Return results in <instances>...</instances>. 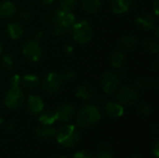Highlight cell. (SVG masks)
<instances>
[{"label":"cell","instance_id":"6da1fadb","mask_svg":"<svg viewBox=\"0 0 159 158\" xmlns=\"http://www.w3.org/2000/svg\"><path fill=\"white\" fill-rule=\"evenodd\" d=\"M47 20L53 25V34L56 36H64L67 34L76 21L73 12L64 11L61 8L50 12L47 16Z\"/></svg>","mask_w":159,"mask_h":158},{"label":"cell","instance_id":"7a4b0ae2","mask_svg":"<svg viewBox=\"0 0 159 158\" xmlns=\"http://www.w3.org/2000/svg\"><path fill=\"white\" fill-rule=\"evenodd\" d=\"M75 121L78 127L89 128L98 123L102 117L100 109L94 104H85L75 113Z\"/></svg>","mask_w":159,"mask_h":158},{"label":"cell","instance_id":"3957f363","mask_svg":"<svg viewBox=\"0 0 159 158\" xmlns=\"http://www.w3.org/2000/svg\"><path fill=\"white\" fill-rule=\"evenodd\" d=\"M56 140L59 144L65 148L74 147L81 138L79 129L75 125H64L56 131Z\"/></svg>","mask_w":159,"mask_h":158},{"label":"cell","instance_id":"277c9868","mask_svg":"<svg viewBox=\"0 0 159 158\" xmlns=\"http://www.w3.org/2000/svg\"><path fill=\"white\" fill-rule=\"evenodd\" d=\"M72 39L80 45H85L90 42L93 34L91 24L87 20H80L74 23L70 30Z\"/></svg>","mask_w":159,"mask_h":158},{"label":"cell","instance_id":"5b68a950","mask_svg":"<svg viewBox=\"0 0 159 158\" xmlns=\"http://www.w3.org/2000/svg\"><path fill=\"white\" fill-rule=\"evenodd\" d=\"M64 80L61 76V74L56 72L48 73L42 80V88L48 94L57 93L62 87Z\"/></svg>","mask_w":159,"mask_h":158},{"label":"cell","instance_id":"8992f818","mask_svg":"<svg viewBox=\"0 0 159 158\" xmlns=\"http://www.w3.org/2000/svg\"><path fill=\"white\" fill-rule=\"evenodd\" d=\"M24 101L25 97L21 88H10L4 98V103L6 107L11 110H17L20 108Z\"/></svg>","mask_w":159,"mask_h":158},{"label":"cell","instance_id":"52a82bcc","mask_svg":"<svg viewBox=\"0 0 159 158\" xmlns=\"http://www.w3.org/2000/svg\"><path fill=\"white\" fill-rule=\"evenodd\" d=\"M23 56L30 61L36 62L42 57V47L37 39L26 40L21 47Z\"/></svg>","mask_w":159,"mask_h":158},{"label":"cell","instance_id":"ba28073f","mask_svg":"<svg viewBox=\"0 0 159 158\" xmlns=\"http://www.w3.org/2000/svg\"><path fill=\"white\" fill-rule=\"evenodd\" d=\"M116 100L122 105H133L139 100V92L136 88L129 86H123L116 91Z\"/></svg>","mask_w":159,"mask_h":158},{"label":"cell","instance_id":"9c48e42d","mask_svg":"<svg viewBox=\"0 0 159 158\" xmlns=\"http://www.w3.org/2000/svg\"><path fill=\"white\" fill-rule=\"evenodd\" d=\"M120 79L116 73L107 71L102 74L101 77V86L103 92L107 95H111L116 91L119 88Z\"/></svg>","mask_w":159,"mask_h":158},{"label":"cell","instance_id":"30bf717a","mask_svg":"<svg viewBox=\"0 0 159 158\" xmlns=\"http://www.w3.org/2000/svg\"><path fill=\"white\" fill-rule=\"evenodd\" d=\"M56 119L61 123H68L70 122L75 115V107L68 102L61 103L55 112Z\"/></svg>","mask_w":159,"mask_h":158},{"label":"cell","instance_id":"8fae6325","mask_svg":"<svg viewBox=\"0 0 159 158\" xmlns=\"http://www.w3.org/2000/svg\"><path fill=\"white\" fill-rule=\"evenodd\" d=\"M157 16L153 13H145L135 19V24L138 29L143 31L153 30L157 26Z\"/></svg>","mask_w":159,"mask_h":158},{"label":"cell","instance_id":"7c38bea8","mask_svg":"<svg viewBox=\"0 0 159 158\" xmlns=\"http://www.w3.org/2000/svg\"><path fill=\"white\" fill-rule=\"evenodd\" d=\"M27 109L30 114L34 115H38L44 110V102L40 96L37 95H30L26 101Z\"/></svg>","mask_w":159,"mask_h":158},{"label":"cell","instance_id":"4fadbf2b","mask_svg":"<svg viewBox=\"0 0 159 158\" xmlns=\"http://www.w3.org/2000/svg\"><path fill=\"white\" fill-rule=\"evenodd\" d=\"M17 12L16 5L8 0L0 2V19L7 20L12 18Z\"/></svg>","mask_w":159,"mask_h":158},{"label":"cell","instance_id":"5bb4252c","mask_svg":"<svg viewBox=\"0 0 159 158\" xmlns=\"http://www.w3.org/2000/svg\"><path fill=\"white\" fill-rule=\"evenodd\" d=\"M40 80L37 75L34 74H27L21 77L20 88L26 90H34L38 88Z\"/></svg>","mask_w":159,"mask_h":158},{"label":"cell","instance_id":"9a60e30c","mask_svg":"<svg viewBox=\"0 0 159 158\" xmlns=\"http://www.w3.org/2000/svg\"><path fill=\"white\" fill-rule=\"evenodd\" d=\"M105 114L112 118H118L124 115V107L118 102H107L104 108Z\"/></svg>","mask_w":159,"mask_h":158},{"label":"cell","instance_id":"2e32d148","mask_svg":"<svg viewBox=\"0 0 159 158\" xmlns=\"http://www.w3.org/2000/svg\"><path fill=\"white\" fill-rule=\"evenodd\" d=\"M132 5V0H111L110 7L114 13L124 14L128 12Z\"/></svg>","mask_w":159,"mask_h":158},{"label":"cell","instance_id":"e0dca14e","mask_svg":"<svg viewBox=\"0 0 159 158\" xmlns=\"http://www.w3.org/2000/svg\"><path fill=\"white\" fill-rule=\"evenodd\" d=\"M23 33H24V28L18 21L9 22L7 25V34L8 37L13 40L20 38L23 35Z\"/></svg>","mask_w":159,"mask_h":158},{"label":"cell","instance_id":"ac0fdd59","mask_svg":"<svg viewBox=\"0 0 159 158\" xmlns=\"http://www.w3.org/2000/svg\"><path fill=\"white\" fill-rule=\"evenodd\" d=\"M125 61V55L123 51L120 48H116L112 51L110 58H109V62L110 65L113 68L116 69H120Z\"/></svg>","mask_w":159,"mask_h":158},{"label":"cell","instance_id":"d6986e66","mask_svg":"<svg viewBox=\"0 0 159 158\" xmlns=\"http://www.w3.org/2000/svg\"><path fill=\"white\" fill-rule=\"evenodd\" d=\"M138 37L134 34H125L120 39V47L125 50H133L138 46Z\"/></svg>","mask_w":159,"mask_h":158},{"label":"cell","instance_id":"ffe728a7","mask_svg":"<svg viewBox=\"0 0 159 158\" xmlns=\"http://www.w3.org/2000/svg\"><path fill=\"white\" fill-rule=\"evenodd\" d=\"M81 7L89 14H96L102 8L101 0H82Z\"/></svg>","mask_w":159,"mask_h":158},{"label":"cell","instance_id":"44dd1931","mask_svg":"<svg viewBox=\"0 0 159 158\" xmlns=\"http://www.w3.org/2000/svg\"><path fill=\"white\" fill-rule=\"evenodd\" d=\"M75 95L82 101H89L94 96V89L92 87L87 84H83L76 88Z\"/></svg>","mask_w":159,"mask_h":158},{"label":"cell","instance_id":"7402d4cb","mask_svg":"<svg viewBox=\"0 0 159 158\" xmlns=\"http://www.w3.org/2000/svg\"><path fill=\"white\" fill-rule=\"evenodd\" d=\"M39 122L43 125V126H51L53 125L57 119H56V115L55 112L51 111V110H47V111H42L39 114V118H38Z\"/></svg>","mask_w":159,"mask_h":158},{"label":"cell","instance_id":"603a6c76","mask_svg":"<svg viewBox=\"0 0 159 158\" xmlns=\"http://www.w3.org/2000/svg\"><path fill=\"white\" fill-rule=\"evenodd\" d=\"M56 129L51 126H42L36 129V136L40 139H51L56 135Z\"/></svg>","mask_w":159,"mask_h":158},{"label":"cell","instance_id":"cb8c5ba5","mask_svg":"<svg viewBox=\"0 0 159 158\" xmlns=\"http://www.w3.org/2000/svg\"><path fill=\"white\" fill-rule=\"evenodd\" d=\"M143 47L146 51L152 54H157L159 52V44L157 38L144 39L143 41Z\"/></svg>","mask_w":159,"mask_h":158},{"label":"cell","instance_id":"d4e9b609","mask_svg":"<svg viewBox=\"0 0 159 158\" xmlns=\"http://www.w3.org/2000/svg\"><path fill=\"white\" fill-rule=\"evenodd\" d=\"M136 86L139 88H149L152 87H157L158 86V80L157 79H152L149 77H141L136 81Z\"/></svg>","mask_w":159,"mask_h":158},{"label":"cell","instance_id":"484cf974","mask_svg":"<svg viewBox=\"0 0 159 158\" xmlns=\"http://www.w3.org/2000/svg\"><path fill=\"white\" fill-rule=\"evenodd\" d=\"M0 67L4 70V71H11L14 67V61L11 55L9 54H5L2 56L1 60H0Z\"/></svg>","mask_w":159,"mask_h":158},{"label":"cell","instance_id":"4316f807","mask_svg":"<svg viewBox=\"0 0 159 158\" xmlns=\"http://www.w3.org/2000/svg\"><path fill=\"white\" fill-rule=\"evenodd\" d=\"M96 158H114V156L110 147L105 143H102L99 145L98 155Z\"/></svg>","mask_w":159,"mask_h":158},{"label":"cell","instance_id":"83f0119b","mask_svg":"<svg viewBox=\"0 0 159 158\" xmlns=\"http://www.w3.org/2000/svg\"><path fill=\"white\" fill-rule=\"evenodd\" d=\"M77 6V0H60V7L61 10L72 12Z\"/></svg>","mask_w":159,"mask_h":158},{"label":"cell","instance_id":"f1b7e54d","mask_svg":"<svg viewBox=\"0 0 159 158\" xmlns=\"http://www.w3.org/2000/svg\"><path fill=\"white\" fill-rule=\"evenodd\" d=\"M137 110L143 115H149L152 113V108L147 103H140L137 107Z\"/></svg>","mask_w":159,"mask_h":158},{"label":"cell","instance_id":"f546056e","mask_svg":"<svg viewBox=\"0 0 159 158\" xmlns=\"http://www.w3.org/2000/svg\"><path fill=\"white\" fill-rule=\"evenodd\" d=\"M21 76L20 74H13L9 78V85L11 88H20Z\"/></svg>","mask_w":159,"mask_h":158},{"label":"cell","instance_id":"4dcf8cb0","mask_svg":"<svg viewBox=\"0 0 159 158\" xmlns=\"http://www.w3.org/2000/svg\"><path fill=\"white\" fill-rule=\"evenodd\" d=\"M17 14V17L20 20H28L30 18H31V15L30 13L25 10V9H21V10H19L16 12Z\"/></svg>","mask_w":159,"mask_h":158},{"label":"cell","instance_id":"1f68e13d","mask_svg":"<svg viewBox=\"0 0 159 158\" xmlns=\"http://www.w3.org/2000/svg\"><path fill=\"white\" fill-rule=\"evenodd\" d=\"M74 158H94L93 156L88 152V151H85V150H82V151H78L76 152L75 155H74Z\"/></svg>","mask_w":159,"mask_h":158},{"label":"cell","instance_id":"d6a6232c","mask_svg":"<svg viewBox=\"0 0 159 158\" xmlns=\"http://www.w3.org/2000/svg\"><path fill=\"white\" fill-rule=\"evenodd\" d=\"M61 76H62V78H63V80H64V82H65V81L69 80V79H72V78L75 76V74H74L73 72L67 71V72L62 73V74H61Z\"/></svg>","mask_w":159,"mask_h":158},{"label":"cell","instance_id":"836d02e7","mask_svg":"<svg viewBox=\"0 0 159 158\" xmlns=\"http://www.w3.org/2000/svg\"><path fill=\"white\" fill-rule=\"evenodd\" d=\"M152 7L154 10V14L157 17L159 12V0H154L152 3Z\"/></svg>","mask_w":159,"mask_h":158},{"label":"cell","instance_id":"e575fe53","mask_svg":"<svg viewBox=\"0 0 159 158\" xmlns=\"http://www.w3.org/2000/svg\"><path fill=\"white\" fill-rule=\"evenodd\" d=\"M152 153H153V155L155 156V157L156 158L159 157V142H155V144H154V146H153V148H152Z\"/></svg>","mask_w":159,"mask_h":158},{"label":"cell","instance_id":"d590c367","mask_svg":"<svg viewBox=\"0 0 159 158\" xmlns=\"http://www.w3.org/2000/svg\"><path fill=\"white\" fill-rule=\"evenodd\" d=\"M64 51H65L66 53H68V54H71V53L74 51V47H73V46H72L71 44H67V45H65V47H64Z\"/></svg>","mask_w":159,"mask_h":158},{"label":"cell","instance_id":"8d00e7d4","mask_svg":"<svg viewBox=\"0 0 159 158\" xmlns=\"http://www.w3.org/2000/svg\"><path fill=\"white\" fill-rule=\"evenodd\" d=\"M151 68L153 69V70H155V71H157L159 68V62H158V60H155L153 62H152V64H151Z\"/></svg>","mask_w":159,"mask_h":158},{"label":"cell","instance_id":"74e56055","mask_svg":"<svg viewBox=\"0 0 159 158\" xmlns=\"http://www.w3.org/2000/svg\"><path fill=\"white\" fill-rule=\"evenodd\" d=\"M150 129H151V133H153V134H155V135L157 134L158 129H157V127L156 125H152L151 128H150Z\"/></svg>","mask_w":159,"mask_h":158},{"label":"cell","instance_id":"f35d334b","mask_svg":"<svg viewBox=\"0 0 159 158\" xmlns=\"http://www.w3.org/2000/svg\"><path fill=\"white\" fill-rule=\"evenodd\" d=\"M42 1V4L45 5V6H49L51 4H53L56 0H41Z\"/></svg>","mask_w":159,"mask_h":158},{"label":"cell","instance_id":"ab89813d","mask_svg":"<svg viewBox=\"0 0 159 158\" xmlns=\"http://www.w3.org/2000/svg\"><path fill=\"white\" fill-rule=\"evenodd\" d=\"M43 36V32L42 31H37L36 34H35V39H39Z\"/></svg>","mask_w":159,"mask_h":158},{"label":"cell","instance_id":"60d3db41","mask_svg":"<svg viewBox=\"0 0 159 158\" xmlns=\"http://www.w3.org/2000/svg\"><path fill=\"white\" fill-rule=\"evenodd\" d=\"M154 31H155V35H156V38L157 39L159 37V34H158V32H159V28L157 27V26H156L154 29H153Z\"/></svg>","mask_w":159,"mask_h":158},{"label":"cell","instance_id":"b9f144b4","mask_svg":"<svg viewBox=\"0 0 159 158\" xmlns=\"http://www.w3.org/2000/svg\"><path fill=\"white\" fill-rule=\"evenodd\" d=\"M2 52H3V44H2V42L0 41V56L2 55Z\"/></svg>","mask_w":159,"mask_h":158},{"label":"cell","instance_id":"7bdbcfd3","mask_svg":"<svg viewBox=\"0 0 159 158\" xmlns=\"http://www.w3.org/2000/svg\"><path fill=\"white\" fill-rule=\"evenodd\" d=\"M57 158H69L68 156H58Z\"/></svg>","mask_w":159,"mask_h":158},{"label":"cell","instance_id":"ee69618b","mask_svg":"<svg viewBox=\"0 0 159 158\" xmlns=\"http://www.w3.org/2000/svg\"><path fill=\"white\" fill-rule=\"evenodd\" d=\"M130 158H141V157H139V156H132V157H130Z\"/></svg>","mask_w":159,"mask_h":158}]
</instances>
